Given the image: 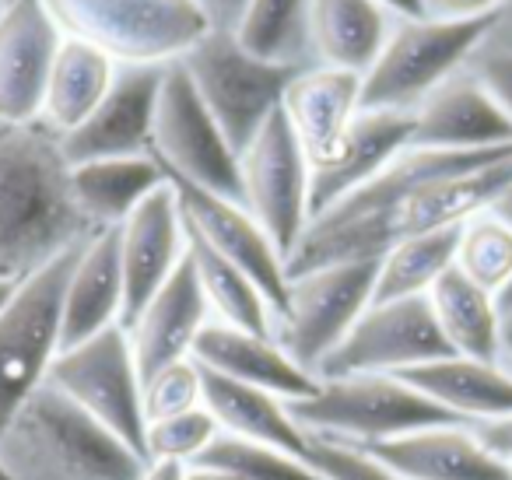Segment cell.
<instances>
[{
	"label": "cell",
	"instance_id": "ba28073f",
	"mask_svg": "<svg viewBox=\"0 0 512 480\" xmlns=\"http://www.w3.org/2000/svg\"><path fill=\"white\" fill-rule=\"evenodd\" d=\"M81 246L25 277L11 305L0 312V428L39 386H46V375L60 354L67 274Z\"/></svg>",
	"mask_w": 512,
	"mask_h": 480
},
{
	"label": "cell",
	"instance_id": "60d3db41",
	"mask_svg": "<svg viewBox=\"0 0 512 480\" xmlns=\"http://www.w3.org/2000/svg\"><path fill=\"white\" fill-rule=\"evenodd\" d=\"M477 435V442L498 459H512V414L495 417V421H481V424H470Z\"/></svg>",
	"mask_w": 512,
	"mask_h": 480
},
{
	"label": "cell",
	"instance_id": "7dc6e473",
	"mask_svg": "<svg viewBox=\"0 0 512 480\" xmlns=\"http://www.w3.org/2000/svg\"><path fill=\"white\" fill-rule=\"evenodd\" d=\"M18 284H22V281H15V277H4V274H0V312L8 309L11 298L18 295Z\"/></svg>",
	"mask_w": 512,
	"mask_h": 480
},
{
	"label": "cell",
	"instance_id": "ab89813d",
	"mask_svg": "<svg viewBox=\"0 0 512 480\" xmlns=\"http://www.w3.org/2000/svg\"><path fill=\"white\" fill-rule=\"evenodd\" d=\"M505 0H421V15L425 18H477L502 11Z\"/></svg>",
	"mask_w": 512,
	"mask_h": 480
},
{
	"label": "cell",
	"instance_id": "681fc988",
	"mask_svg": "<svg viewBox=\"0 0 512 480\" xmlns=\"http://www.w3.org/2000/svg\"><path fill=\"white\" fill-rule=\"evenodd\" d=\"M207 8H211V0H204ZM228 8H232V22H235V15H239V8H242V0H228ZM232 22H228V29H232Z\"/></svg>",
	"mask_w": 512,
	"mask_h": 480
},
{
	"label": "cell",
	"instance_id": "816d5d0a",
	"mask_svg": "<svg viewBox=\"0 0 512 480\" xmlns=\"http://www.w3.org/2000/svg\"><path fill=\"white\" fill-rule=\"evenodd\" d=\"M505 463H509V477H512V459H505Z\"/></svg>",
	"mask_w": 512,
	"mask_h": 480
},
{
	"label": "cell",
	"instance_id": "44dd1931",
	"mask_svg": "<svg viewBox=\"0 0 512 480\" xmlns=\"http://www.w3.org/2000/svg\"><path fill=\"white\" fill-rule=\"evenodd\" d=\"M207 323H211V309H207V298L197 284V274H193L190 256H183L176 274L151 295V302L127 326L141 379L172 365V361L190 358L193 344Z\"/></svg>",
	"mask_w": 512,
	"mask_h": 480
},
{
	"label": "cell",
	"instance_id": "f5cc1de1",
	"mask_svg": "<svg viewBox=\"0 0 512 480\" xmlns=\"http://www.w3.org/2000/svg\"><path fill=\"white\" fill-rule=\"evenodd\" d=\"M4 4H8V0H0V11H4Z\"/></svg>",
	"mask_w": 512,
	"mask_h": 480
},
{
	"label": "cell",
	"instance_id": "8992f818",
	"mask_svg": "<svg viewBox=\"0 0 512 480\" xmlns=\"http://www.w3.org/2000/svg\"><path fill=\"white\" fill-rule=\"evenodd\" d=\"M295 424L309 438L348 442L358 449L411 435V431L463 424L439 403L421 396L397 375H348V379H320V389L306 400L288 403Z\"/></svg>",
	"mask_w": 512,
	"mask_h": 480
},
{
	"label": "cell",
	"instance_id": "ee69618b",
	"mask_svg": "<svg viewBox=\"0 0 512 480\" xmlns=\"http://www.w3.org/2000/svg\"><path fill=\"white\" fill-rule=\"evenodd\" d=\"M183 463H148L137 480H183Z\"/></svg>",
	"mask_w": 512,
	"mask_h": 480
},
{
	"label": "cell",
	"instance_id": "1f68e13d",
	"mask_svg": "<svg viewBox=\"0 0 512 480\" xmlns=\"http://www.w3.org/2000/svg\"><path fill=\"white\" fill-rule=\"evenodd\" d=\"M309 0H242L232 36L253 57L285 67L309 64Z\"/></svg>",
	"mask_w": 512,
	"mask_h": 480
},
{
	"label": "cell",
	"instance_id": "7a4b0ae2",
	"mask_svg": "<svg viewBox=\"0 0 512 480\" xmlns=\"http://www.w3.org/2000/svg\"><path fill=\"white\" fill-rule=\"evenodd\" d=\"M512 183V155L502 162H491L484 169L460 172V176L435 179L421 190L400 197L397 204L383 207L376 214L351 221H313L288 256L285 270L306 274V270L327 267L344 260H379L390 246L414 235L456 228L474 214L488 211V204Z\"/></svg>",
	"mask_w": 512,
	"mask_h": 480
},
{
	"label": "cell",
	"instance_id": "d6986e66",
	"mask_svg": "<svg viewBox=\"0 0 512 480\" xmlns=\"http://www.w3.org/2000/svg\"><path fill=\"white\" fill-rule=\"evenodd\" d=\"M193 361L207 372H218L225 379L246 382V386L267 389V393L281 396V400H306L320 389V379L295 365L281 344L267 333H249L228 323H211L200 330L197 344H193Z\"/></svg>",
	"mask_w": 512,
	"mask_h": 480
},
{
	"label": "cell",
	"instance_id": "9a60e30c",
	"mask_svg": "<svg viewBox=\"0 0 512 480\" xmlns=\"http://www.w3.org/2000/svg\"><path fill=\"white\" fill-rule=\"evenodd\" d=\"M165 67L120 64L113 88L95 106V113L78 130L60 137L71 165L95 162V158L151 155V130H155V109Z\"/></svg>",
	"mask_w": 512,
	"mask_h": 480
},
{
	"label": "cell",
	"instance_id": "3957f363",
	"mask_svg": "<svg viewBox=\"0 0 512 480\" xmlns=\"http://www.w3.org/2000/svg\"><path fill=\"white\" fill-rule=\"evenodd\" d=\"M0 463L11 480H137L148 459L53 386H39L0 428Z\"/></svg>",
	"mask_w": 512,
	"mask_h": 480
},
{
	"label": "cell",
	"instance_id": "5bb4252c",
	"mask_svg": "<svg viewBox=\"0 0 512 480\" xmlns=\"http://www.w3.org/2000/svg\"><path fill=\"white\" fill-rule=\"evenodd\" d=\"M169 186L179 197V211L183 221L207 242L211 249H218L225 260H232L235 267H242L256 281V288L264 291V298L271 302L274 319L281 316L288 298V270L285 256L278 253L267 232L256 225V218L239 204L228 200L221 193H211L204 186H193L186 179L165 176Z\"/></svg>",
	"mask_w": 512,
	"mask_h": 480
},
{
	"label": "cell",
	"instance_id": "f907efd6",
	"mask_svg": "<svg viewBox=\"0 0 512 480\" xmlns=\"http://www.w3.org/2000/svg\"><path fill=\"white\" fill-rule=\"evenodd\" d=\"M0 480H11V473L4 470V463H0Z\"/></svg>",
	"mask_w": 512,
	"mask_h": 480
},
{
	"label": "cell",
	"instance_id": "b9f144b4",
	"mask_svg": "<svg viewBox=\"0 0 512 480\" xmlns=\"http://www.w3.org/2000/svg\"><path fill=\"white\" fill-rule=\"evenodd\" d=\"M498 365L512 375V309L502 312V333H498Z\"/></svg>",
	"mask_w": 512,
	"mask_h": 480
},
{
	"label": "cell",
	"instance_id": "603a6c76",
	"mask_svg": "<svg viewBox=\"0 0 512 480\" xmlns=\"http://www.w3.org/2000/svg\"><path fill=\"white\" fill-rule=\"evenodd\" d=\"M365 452L386 463L400 480H512L509 463L477 442L470 424H439L411 431Z\"/></svg>",
	"mask_w": 512,
	"mask_h": 480
},
{
	"label": "cell",
	"instance_id": "9c48e42d",
	"mask_svg": "<svg viewBox=\"0 0 512 480\" xmlns=\"http://www.w3.org/2000/svg\"><path fill=\"white\" fill-rule=\"evenodd\" d=\"M376 274L379 260H344L288 277L285 309L274 319V340L281 351L316 375L320 361L369 309Z\"/></svg>",
	"mask_w": 512,
	"mask_h": 480
},
{
	"label": "cell",
	"instance_id": "cb8c5ba5",
	"mask_svg": "<svg viewBox=\"0 0 512 480\" xmlns=\"http://www.w3.org/2000/svg\"><path fill=\"white\" fill-rule=\"evenodd\" d=\"M123 326V270L120 235L102 228L74 256L64 288V323H60V351L102 330Z\"/></svg>",
	"mask_w": 512,
	"mask_h": 480
},
{
	"label": "cell",
	"instance_id": "5b68a950",
	"mask_svg": "<svg viewBox=\"0 0 512 480\" xmlns=\"http://www.w3.org/2000/svg\"><path fill=\"white\" fill-rule=\"evenodd\" d=\"M60 36L92 43L116 64H176L211 29L204 0H43Z\"/></svg>",
	"mask_w": 512,
	"mask_h": 480
},
{
	"label": "cell",
	"instance_id": "ffe728a7",
	"mask_svg": "<svg viewBox=\"0 0 512 480\" xmlns=\"http://www.w3.org/2000/svg\"><path fill=\"white\" fill-rule=\"evenodd\" d=\"M414 113H358L348 127L334 158L313 165L309 183V214L313 221L355 190H362L369 179H376L404 148H411Z\"/></svg>",
	"mask_w": 512,
	"mask_h": 480
},
{
	"label": "cell",
	"instance_id": "ac0fdd59",
	"mask_svg": "<svg viewBox=\"0 0 512 480\" xmlns=\"http://www.w3.org/2000/svg\"><path fill=\"white\" fill-rule=\"evenodd\" d=\"M505 144H512V120L491 102L467 67L414 109L411 148L488 151Z\"/></svg>",
	"mask_w": 512,
	"mask_h": 480
},
{
	"label": "cell",
	"instance_id": "836d02e7",
	"mask_svg": "<svg viewBox=\"0 0 512 480\" xmlns=\"http://www.w3.org/2000/svg\"><path fill=\"white\" fill-rule=\"evenodd\" d=\"M453 267L498 298L512 284V232L488 211L467 218L460 225Z\"/></svg>",
	"mask_w": 512,
	"mask_h": 480
},
{
	"label": "cell",
	"instance_id": "bcb514c9",
	"mask_svg": "<svg viewBox=\"0 0 512 480\" xmlns=\"http://www.w3.org/2000/svg\"><path fill=\"white\" fill-rule=\"evenodd\" d=\"M379 4L397 18H425L421 15V0H379Z\"/></svg>",
	"mask_w": 512,
	"mask_h": 480
},
{
	"label": "cell",
	"instance_id": "f546056e",
	"mask_svg": "<svg viewBox=\"0 0 512 480\" xmlns=\"http://www.w3.org/2000/svg\"><path fill=\"white\" fill-rule=\"evenodd\" d=\"M428 305H432L435 323H439L449 351L498 365L502 309H498V298L491 291H484L467 274L449 267L428 291Z\"/></svg>",
	"mask_w": 512,
	"mask_h": 480
},
{
	"label": "cell",
	"instance_id": "2e32d148",
	"mask_svg": "<svg viewBox=\"0 0 512 480\" xmlns=\"http://www.w3.org/2000/svg\"><path fill=\"white\" fill-rule=\"evenodd\" d=\"M64 43L43 0H8L0 11V123H32Z\"/></svg>",
	"mask_w": 512,
	"mask_h": 480
},
{
	"label": "cell",
	"instance_id": "4fadbf2b",
	"mask_svg": "<svg viewBox=\"0 0 512 480\" xmlns=\"http://www.w3.org/2000/svg\"><path fill=\"white\" fill-rule=\"evenodd\" d=\"M442 337L428 295L369 302L344 340L320 361L316 379H348V375H400L428 361L446 358Z\"/></svg>",
	"mask_w": 512,
	"mask_h": 480
},
{
	"label": "cell",
	"instance_id": "83f0119b",
	"mask_svg": "<svg viewBox=\"0 0 512 480\" xmlns=\"http://www.w3.org/2000/svg\"><path fill=\"white\" fill-rule=\"evenodd\" d=\"M74 200L95 232L120 228L158 186H165V172L155 155L134 158H95L71 169Z\"/></svg>",
	"mask_w": 512,
	"mask_h": 480
},
{
	"label": "cell",
	"instance_id": "f35d334b",
	"mask_svg": "<svg viewBox=\"0 0 512 480\" xmlns=\"http://www.w3.org/2000/svg\"><path fill=\"white\" fill-rule=\"evenodd\" d=\"M467 71L477 78V85L491 95L498 109L512 120V46H491V39L470 57Z\"/></svg>",
	"mask_w": 512,
	"mask_h": 480
},
{
	"label": "cell",
	"instance_id": "f1b7e54d",
	"mask_svg": "<svg viewBox=\"0 0 512 480\" xmlns=\"http://www.w3.org/2000/svg\"><path fill=\"white\" fill-rule=\"evenodd\" d=\"M116 71H120V64H116L109 53L95 50L92 43L64 36V43H60V50H57V60H53L50 85H46L39 120H43L53 134L67 137L95 113V106H99L102 99H106V92L113 88Z\"/></svg>",
	"mask_w": 512,
	"mask_h": 480
},
{
	"label": "cell",
	"instance_id": "52a82bcc",
	"mask_svg": "<svg viewBox=\"0 0 512 480\" xmlns=\"http://www.w3.org/2000/svg\"><path fill=\"white\" fill-rule=\"evenodd\" d=\"M179 64L186 67L200 102L239 155L285 102L302 67L271 64L235 43L232 29H211Z\"/></svg>",
	"mask_w": 512,
	"mask_h": 480
},
{
	"label": "cell",
	"instance_id": "c3c4849f",
	"mask_svg": "<svg viewBox=\"0 0 512 480\" xmlns=\"http://www.w3.org/2000/svg\"><path fill=\"white\" fill-rule=\"evenodd\" d=\"M498 309H502V312H505V309H512V284L502 291V295H498Z\"/></svg>",
	"mask_w": 512,
	"mask_h": 480
},
{
	"label": "cell",
	"instance_id": "8d00e7d4",
	"mask_svg": "<svg viewBox=\"0 0 512 480\" xmlns=\"http://www.w3.org/2000/svg\"><path fill=\"white\" fill-rule=\"evenodd\" d=\"M141 403H144V424L183 414V410L193 407H204V375H200V365L193 358H183L144 375Z\"/></svg>",
	"mask_w": 512,
	"mask_h": 480
},
{
	"label": "cell",
	"instance_id": "e0dca14e",
	"mask_svg": "<svg viewBox=\"0 0 512 480\" xmlns=\"http://www.w3.org/2000/svg\"><path fill=\"white\" fill-rule=\"evenodd\" d=\"M120 270H123V330L151 302L158 288L176 274L186 256V228L179 197L169 186H158L120 228Z\"/></svg>",
	"mask_w": 512,
	"mask_h": 480
},
{
	"label": "cell",
	"instance_id": "d590c367",
	"mask_svg": "<svg viewBox=\"0 0 512 480\" xmlns=\"http://www.w3.org/2000/svg\"><path fill=\"white\" fill-rule=\"evenodd\" d=\"M218 421L207 407H193L183 414L144 424V459L148 463H193L207 445L218 438Z\"/></svg>",
	"mask_w": 512,
	"mask_h": 480
},
{
	"label": "cell",
	"instance_id": "74e56055",
	"mask_svg": "<svg viewBox=\"0 0 512 480\" xmlns=\"http://www.w3.org/2000/svg\"><path fill=\"white\" fill-rule=\"evenodd\" d=\"M306 463L320 480H400L372 452L348 442H330V438H309Z\"/></svg>",
	"mask_w": 512,
	"mask_h": 480
},
{
	"label": "cell",
	"instance_id": "7402d4cb",
	"mask_svg": "<svg viewBox=\"0 0 512 480\" xmlns=\"http://www.w3.org/2000/svg\"><path fill=\"white\" fill-rule=\"evenodd\" d=\"M309 165H323L337 155L348 127L362 113V74L334 67H302L281 102Z\"/></svg>",
	"mask_w": 512,
	"mask_h": 480
},
{
	"label": "cell",
	"instance_id": "484cf974",
	"mask_svg": "<svg viewBox=\"0 0 512 480\" xmlns=\"http://www.w3.org/2000/svg\"><path fill=\"white\" fill-rule=\"evenodd\" d=\"M397 379H404L421 396L460 417L463 424H481L512 414V375L495 361L446 354V358L428 361L411 372H400Z\"/></svg>",
	"mask_w": 512,
	"mask_h": 480
},
{
	"label": "cell",
	"instance_id": "7c38bea8",
	"mask_svg": "<svg viewBox=\"0 0 512 480\" xmlns=\"http://www.w3.org/2000/svg\"><path fill=\"white\" fill-rule=\"evenodd\" d=\"M239 179L242 207L253 214L256 225L264 228L288 263L313 221L309 214L313 165L281 109L239 151Z\"/></svg>",
	"mask_w": 512,
	"mask_h": 480
},
{
	"label": "cell",
	"instance_id": "6da1fadb",
	"mask_svg": "<svg viewBox=\"0 0 512 480\" xmlns=\"http://www.w3.org/2000/svg\"><path fill=\"white\" fill-rule=\"evenodd\" d=\"M71 158L43 120L0 123V274L25 281L95 228L74 200Z\"/></svg>",
	"mask_w": 512,
	"mask_h": 480
},
{
	"label": "cell",
	"instance_id": "7bdbcfd3",
	"mask_svg": "<svg viewBox=\"0 0 512 480\" xmlns=\"http://www.w3.org/2000/svg\"><path fill=\"white\" fill-rule=\"evenodd\" d=\"M488 214H491L495 221H502V225L512 232V183L505 186V190L498 193L495 200H491V204H488Z\"/></svg>",
	"mask_w": 512,
	"mask_h": 480
},
{
	"label": "cell",
	"instance_id": "8fae6325",
	"mask_svg": "<svg viewBox=\"0 0 512 480\" xmlns=\"http://www.w3.org/2000/svg\"><path fill=\"white\" fill-rule=\"evenodd\" d=\"M151 155L158 158L165 176L186 179V183L204 186V190L242 204L239 155L200 102L197 88L179 60L165 67L155 130H151Z\"/></svg>",
	"mask_w": 512,
	"mask_h": 480
},
{
	"label": "cell",
	"instance_id": "30bf717a",
	"mask_svg": "<svg viewBox=\"0 0 512 480\" xmlns=\"http://www.w3.org/2000/svg\"><path fill=\"white\" fill-rule=\"evenodd\" d=\"M46 386L85 410L95 424L127 442L144 456V403L141 368L123 326L102 330L95 337L64 347L53 361Z\"/></svg>",
	"mask_w": 512,
	"mask_h": 480
},
{
	"label": "cell",
	"instance_id": "d6a6232c",
	"mask_svg": "<svg viewBox=\"0 0 512 480\" xmlns=\"http://www.w3.org/2000/svg\"><path fill=\"white\" fill-rule=\"evenodd\" d=\"M456 242H460V225L439 228V232H428V235H414V239L390 246L379 256L372 302H397V298L428 295L432 284L453 267Z\"/></svg>",
	"mask_w": 512,
	"mask_h": 480
},
{
	"label": "cell",
	"instance_id": "4dcf8cb0",
	"mask_svg": "<svg viewBox=\"0 0 512 480\" xmlns=\"http://www.w3.org/2000/svg\"><path fill=\"white\" fill-rule=\"evenodd\" d=\"M183 228H186V256H190L197 284L207 298L211 319L239 326V330H249V333H267V337H274V309L264 298V291L256 288L253 277L242 267H235L232 260H225L218 249L207 246L186 221H183Z\"/></svg>",
	"mask_w": 512,
	"mask_h": 480
},
{
	"label": "cell",
	"instance_id": "e575fe53",
	"mask_svg": "<svg viewBox=\"0 0 512 480\" xmlns=\"http://www.w3.org/2000/svg\"><path fill=\"white\" fill-rule=\"evenodd\" d=\"M193 463L218 466V470H228L242 480H320L306 459L274 449V445H260V442L225 435V431H218V438H214Z\"/></svg>",
	"mask_w": 512,
	"mask_h": 480
},
{
	"label": "cell",
	"instance_id": "d4e9b609",
	"mask_svg": "<svg viewBox=\"0 0 512 480\" xmlns=\"http://www.w3.org/2000/svg\"><path fill=\"white\" fill-rule=\"evenodd\" d=\"M393 25L397 15L379 0H309V64L365 78Z\"/></svg>",
	"mask_w": 512,
	"mask_h": 480
},
{
	"label": "cell",
	"instance_id": "f6af8a7d",
	"mask_svg": "<svg viewBox=\"0 0 512 480\" xmlns=\"http://www.w3.org/2000/svg\"><path fill=\"white\" fill-rule=\"evenodd\" d=\"M183 480H242L228 470H218V466H204V463H190L183 470Z\"/></svg>",
	"mask_w": 512,
	"mask_h": 480
},
{
	"label": "cell",
	"instance_id": "277c9868",
	"mask_svg": "<svg viewBox=\"0 0 512 480\" xmlns=\"http://www.w3.org/2000/svg\"><path fill=\"white\" fill-rule=\"evenodd\" d=\"M502 11L477 18H397L362 78L365 113H414L495 36Z\"/></svg>",
	"mask_w": 512,
	"mask_h": 480
},
{
	"label": "cell",
	"instance_id": "4316f807",
	"mask_svg": "<svg viewBox=\"0 0 512 480\" xmlns=\"http://www.w3.org/2000/svg\"><path fill=\"white\" fill-rule=\"evenodd\" d=\"M200 375H204V407L225 435L274 445V449L306 459L309 435L295 424L288 400L267 393V389L225 379L218 372H207V368H200Z\"/></svg>",
	"mask_w": 512,
	"mask_h": 480
}]
</instances>
